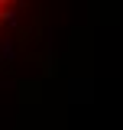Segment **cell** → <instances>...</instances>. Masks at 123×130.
Returning a JSON list of instances; mask_svg holds the SVG:
<instances>
[{"instance_id": "cell-1", "label": "cell", "mask_w": 123, "mask_h": 130, "mask_svg": "<svg viewBox=\"0 0 123 130\" xmlns=\"http://www.w3.org/2000/svg\"><path fill=\"white\" fill-rule=\"evenodd\" d=\"M0 23H10V26H16V13H13V10H3V7H0Z\"/></svg>"}, {"instance_id": "cell-2", "label": "cell", "mask_w": 123, "mask_h": 130, "mask_svg": "<svg viewBox=\"0 0 123 130\" xmlns=\"http://www.w3.org/2000/svg\"><path fill=\"white\" fill-rule=\"evenodd\" d=\"M23 91H26V94H23V98H39V85H26Z\"/></svg>"}, {"instance_id": "cell-3", "label": "cell", "mask_w": 123, "mask_h": 130, "mask_svg": "<svg viewBox=\"0 0 123 130\" xmlns=\"http://www.w3.org/2000/svg\"><path fill=\"white\" fill-rule=\"evenodd\" d=\"M16 3H19V0H0V7H3V10H13Z\"/></svg>"}]
</instances>
